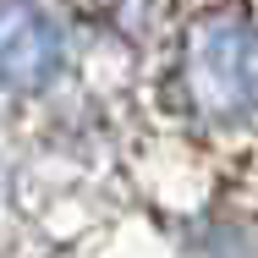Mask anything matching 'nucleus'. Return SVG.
Masks as SVG:
<instances>
[{
	"instance_id": "obj_1",
	"label": "nucleus",
	"mask_w": 258,
	"mask_h": 258,
	"mask_svg": "<svg viewBox=\"0 0 258 258\" xmlns=\"http://www.w3.org/2000/svg\"><path fill=\"white\" fill-rule=\"evenodd\" d=\"M181 99L209 126L258 115V33L247 22H209L181 55Z\"/></svg>"
},
{
	"instance_id": "obj_2",
	"label": "nucleus",
	"mask_w": 258,
	"mask_h": 258,
	"mask_svg": "<svg viewBox=\"0 0 258 258\" xmlns=\"http://www.w3.org/2000/svg\"><path fill=\"white\" fill-rule=\"evenodd\" d=\"M60 33L28 0H0V88H44L60 72Z\"/></svg>"
}]
</instances>
